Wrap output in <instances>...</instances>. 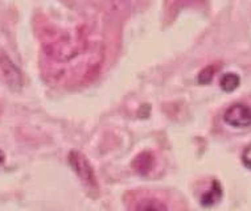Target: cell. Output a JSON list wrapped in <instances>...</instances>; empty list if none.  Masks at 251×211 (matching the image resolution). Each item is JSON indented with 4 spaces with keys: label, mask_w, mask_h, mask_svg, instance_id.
<instances>
[{
    "label": "cell",
    "mask_w": 251,
    "mask_h": 211,
    "mask_svg": "<svg viewBox=\"0 0 251 211\" xmlns=\"http://www.w3.org/2000/svg\"><path fill=\"white\" fill-rule=\"evenodd\" d=\"M224 120L235 128H247L251 125V107L243 103L233 104L224 114Z\"/></svg>",
    "instance_id": "6da1fadb"
},
{
    "label": "cell",
    "mask_w": 251,
    "mask_h": 211,
    "mask_svg": "<svg viewBox=\"0 0 251 211\" xmlns=\"http://www.w3.org/2000/svg\"><path fill=\"white\" fill-rule=\"evenodd\" d=\"M69 163L70 166L73 168V170L78 174V177L85 181L86 184L91 186L97 185L96 180V173H94V169L90 165V163L87 161V159L82 153L79 152H72L69 155Z\"/></svg>",
    "instance_id": "7a4b0ae2"
},
{
    "label": "cell",
    "mask_w": 251,
    "mask_h": 211,
    "mask_svg": "<svg viewBox=\"0 0 251 211\" xmlns=\"http://www.w3.org/2000/svg\"><path fill=\"white\" fill-rule=\"evenodd\" d=\"M0 68L4 74V78L8 86L13 90H19L23 86V75L22 71L16 65L13 64L12 60L9 58L4 52H0Z\"/></svg>",
    "instance_id": "3957f363"
},
{
    "label": "cell",
    "mask_w": 251,
    "mask_h": 211,
    "mask_svg": "<svg viewBox=\"0 0 251 211\" xmlns=\"http://www.w3.org/2000/svg\"><path fill=\"white\" fill-rule=\"evenodd\" d=\"M222 197V189L220 184L217 181L213 182V188L210 189V191L205 193L202 195V199H201V203L203 206H212L216 202H218V199Z\"/></svg>",
    "instance_id": "277c9868"
},
{
    "label": "cell",
    "mask_w": 251,
    "mask_h": 211,
    "mask_svg": "<svg viewBox=\"0 0 251 211\" xmlns=\"http://www.w3.org/2000/svg\"><path fill=\"white\" fill-rule=\"evenodd\" d=\"M241 79L235 73H226L221 78V89L226 93H231L239 86Z\"/></svg>",
    "instance_id": "5b68a950"
},
{
    "label": "cell",
    "mask_w": 251,
    "mask_h": 211,
    "mask_svg": "<svg viewBox=\"0 0 251 211\" xmlns=\"http://www.w3.org/2000/svg\"><path fill=\"white\" fill-rule=\"evenodd\" d=\"M213 74H214V69L210 68V66H208V68H205V69L200 73L199 81L201 83H203V85H206V83H209L210 81H212Z\"/></svg>",
    "instance_id": "8992f818"
},
{
    "label": "cell",
    "mask_w": 251,
    "mask_h": 211,
    "mask_svg": "<svg viewBox=\"0 0 251 211\" xmlns=\"http://www.w3.org/2000/svg\"><path fill=\"white\" fill-rule=\"evenodd\" d=\"M4 159H5L4 153H3V152L0 151V165H1V164H3V163H4Z\"/></svg>",
    "instance_id": "52a82bcc"
}]
</instances>
